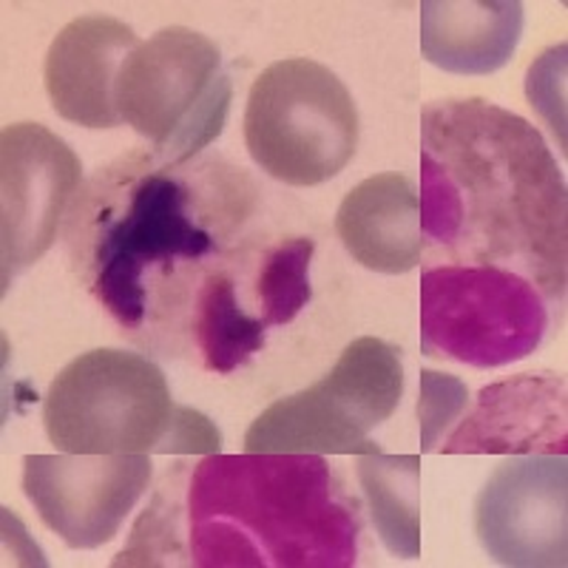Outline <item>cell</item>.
Masks as SVG:
<instances>
[{
  "label": "cell",
  "instance_id": "4fadbf2b",
  "mask_svg": "<svg viewBox=\"0 0 568 568\" xmlns=\"http://www.w3.org/2000/svg\"><path fill=\"white\" fill-rule=\"evenodd\" d=\"M134 29L123 20L85 14L60 29L45 54V91L63 120L85 129L120 125L114 89L123 60L136 49Z\"/></svg>",
  "mask_w": 568,
  "mask_h": 568
},
{
  "label": "cell",
  "instance_id": "7402d4cb",
  "mask_svg": "<svg viewBox=\"0 0 568 568\" xmlns=\"http://www.w3.org/2000/svg\"><path fill=\"white\" fill-rule=\"evenodd\" d=\"M222 433L207 420V415L182 407L171 426L165 455H220Z\"/></svg>",
  "mask_w": 568,
  "mask_h": 568
},
{
  "label": "cell",
  "instance_id": "52a82bcc",
  "mask_svg": "<svg viewBox=\"0 0 568 568\" xmlns=\"http://www.w3.org/2000/svg\"><path fill=\"white\" fill-rule=\"evenodd\" d=\"M404 393L400 349L382 338H355L322 382L276 400L245 435L247 453L375 455L369 440Z\"/></svg>",
  "mask_w": 568,
  "mask_h": 568
},
{
  "label": "cell",
  "instance_id": "44dd1931",
  "mask_svg": "<svg viewBox=\"0 0 568 568\" xmlns=\"http://www.w3.org/2000/svg\"><path fill=\"white\" fill-rule=\"evenodd\" d=\"M562 69H566V43L557 49H549L535 65L529 69V80H526V94H529L531 105L549 120L551 131L560 136V145L566 149V116H562Z\"/></svg>",
  "mask_w": 568,
  "mask_h": 568
},
{
  "label": "cell",
  "instance_id": "8992f818",
  "mask_svg": "<svg viewBox=\"0 0 568 568\" xmlns=\"http://www.w3.org/2000/svg\"><path fill=\"white\" fill-rule=\"evenodd\" d=\"M245 142L273 180L322 185L353 160L358 111L336 71L307 58L278 60L253 80Z\"/></svg>",
  "mask_w": 568,
  "mask_h": 568
},
{
  "label": "cell",
  "instance_id": "3957f363",
  "mask_svg": "<svg viewBox=\"0 0 568 568\" xmlns=\"http://www.w3.org/2000/svg\"><path fill=\"white\" fill-rule=\"evenodd\" d=\"M131 169V160H129ZM169 169L131 171V182L94 216L91 291L123 327L149 316V278L174 262H196L216 247L200 222L194 191Z\"/></svg>",
  "mask_w": 568,
  "mask_h": 568
},
{
  "label": "cell",
  "instance_id": "8fae6325",
  "mask_svg": "<svg viewBox=\"0 0 568 568\" xmlns=\"http://www.w3.org/2000/svg\"><path fill=\"white\" fill-rule=\"evenodd\" d=\"M78 154L38 123L7 125L0 134V240L3 291L34 265L58 236L60 216L80 185Z\"/></svg>",
  "mask_w": 568,
  "mask_h": 568
},
{
  "label": "cell",
  "instance_id": "7a4b0ae2",
  "mask_svg": "<svg viewBox=\"0 0 568 568\" xmlns=\"http://www.w3.org/2000/svg\"><path fill=\"white\" fill-rule=\"evenodd\" d=\"M185 511L200 568L355 566L358 506L322 455H207L191 471Z\"/></svg>",
  "mask_w": 568,
  "mask_h": 568
},
{
  "label": "cell",
  "instance_id": "d6986e66",
  "mask_svg": "<svg viewBox=\"0 0 568 568\" xmlns=\"http://www.w3.org/2000/svg\"><path fill=\"white\" fill-rule=\"evenodd\" d=\"M182 504L176 497V478L162 486L154 495L145 515L136 520L131 542L116 557L114 566H169V562H182V531H180Z\"/></svg>",
  "mask_w": 568,
  "mask_h": 568
},
{
  "label": "cell",
  "instance_id": "e0dca14e",
  "mask_svg": "<svg viewBox=\"0 0 568 568\" xmlns=\"http://www.w3.org/2000/svg\"><path fill=\"white\" fill-rule=\"evenodd\" d=\"M196 344L211 373L227 375L265 344V324L251 318L236 302L233 278L213 273L196 298Z\"/></svg>",
  "mask_w": 568,
  "mask_h": 568
},
{
  "label": "cell",
  "instance_id": "ffe728a7",
  "mask_svg": "<svg viewBox=\"0 0 568 568\" xmlns=\"http://www.w3.org/2000/svg\"><path fill=\"white\" fill-rule=\"evenodd\" d=\"M469 404V389L455 375L420 369L418 393V426H420V453H438L444 444L446 429L464 415Z\"/></svg>",
  "mask_w": 568,
  "mask_h": 568
},
{
  "label": "cell",
  "instance_id": "9a60e30c",
  "mask_svg": "<svg viewBox=\"0 0 568 568\" xmlns=\"http://www.w3.org/2000/svg\"><path fill=\"white\" fill-rule=\"evenodd\" d=\"M524 34L515 0H426L420 7V52L453 74L504 69Z\"/></svg>",
  "mask_w": 568,
  "mask_h": 568
},
{
  "label": "cell",
  "instance_id": "5bb4252c",
  "mask_svg": "<svg viewBox=\"0 0 568 568\" xmlns=\"http://www.w3.org/2000/svg\"><path fill=\"white\" fill-rule=\"evenodd\" d=\"M336 231L358 265L389 276L409 273L424 251L418 191L400 174L369 176L344 196Z\"/></svg>",
  "mask_w": 568,
  "mask_h": 568
},
{
  "label": "cell",
  "instance_id": "7c38bea8",
  "mask_svg": "<svg viewBox=\"0 0 568 568\" xmlns=\"http://www.w3.org/2000/svg\"><path fill=\"white\" fill-rule=\"evenodd\" d=\"M566 378L524 373L480 389L440 453L446 455H566Z\"/></svg>",
  "mask_w": 568,
  "mask_h": 568
},
{
  "label": "cell",
  "instance_id": "277c9868",
  "mask_svg": "<svg viewBox=\"0 0 568 568\" xmlns=\"http://www.w3.org/2000/svg\"><path fill=\"white\" fill-rule=\"evenodd\" d=\"M231 98L216 43L185 27L136 43L114 89L120 120L154 145L165 169L191 160L222 134Z\"/></svg>",
  "mask_w": 568,
  "mask_h": 568
},
{
  "label": "cell",
  "instance_id": "6da1fadb",
  "mask_svg": "<svg viewBox=\"0 0 568 568\" xmlns=\"http://www.w3.org/2000/svg\"><path fill=\"white\" fill-rule=\"evenodd\" d=\"M420 231L458 262L566 296V182L540 131L480 98L420 114Z\"/></svg>",
  "mask_w": 568,
  "mask_h": 568
},
{
  "label": "cell",
  "instance_id": "9c48e42d",
  "mask_svg": "<svg viewBox=\"0 0 568 568\" xmlns=\"http://www.w3.org/2000/svg\"><path fill=\"white\" fill-rule=\"evenodd\" d=\"M149 455H27L23 491L69 549L114 540L125 515L149 489Z\"/></svg>",
  "mask_w": 568,
  "mask_h": 568
},
{
  "label": "cell",
  "instance_id": "ac0fdd59",
  "mask_svg": "<svg viewBox=\"0 0 568 568\" xmlns=\"http://www.w3.org/2000/svg\"><path fill=\"white\" fill-rule=\"evenodd\" d=\"M311 258L313 240H287L273 247L258 267V302L265 318V327H282L291 324L302 313V307L311 302Z\"/></svg>",
  "mask_w": 568,
  "mask_h": 568
},
{
  "label": "cell",
  "instance_id": "2e32d148",
  "mask_svg": "<svg viewBox=\"0 0 568 568\" xmlns=\"http://www.w3.org/2000/svg\"><path fill=\"white\" fill-rule=\"evenodd\" d=\"M358 480L369 500L375 529L398 557L420 555V458L418 455H362Z\"/></svg>",
  "mask_w": 568,
  "mask_h": 568
},
{
  "label": "cell",
  "instance_id": "ba28073f",
  "mask_svg": "<svg viewBox=\"0 0 568 568\" xmlns=\"http://www.w3.org/2000/svg\"><path fill=\"white\" fill-rule=\"evenodd\" d=\"M531 282L504 267L444 265L420 276V353L478 369L531 355L546 333Z\"/></svg>",
  "mask_w": 568,
  "mask_h": 568
},
{
  "label": "cell",
  "instance_id": "30bf717a",
  "mask_svg": "<svg viewBox=\"0 0 568 568\" xmlns=\"http://www.w3.org/2000/svg\"><path fill=\"white\" fill-rule=\"evenodd\" d=\"M566 455H511L475 500V531L504 566H566Z\"/></svg>",
  "mask_w": 568,
  "mask_h": 568
},
{
  "label": "cell",
  "instance_id": "5b68a950",
  "mask_svg": "<svg viewBox=\"0 0 568 568\" xmlns=\"http://www.w3.org/2000/svg\"><path fill=\"white\" fill-rule=\"evenodd\" d=\"M180 404L145 355L91 349L65 364L43 400L45 435L60 453L165 455Z\"/></svg>",
  "mask_w": 568,
  "mask_h": 568
}]
</instances>
